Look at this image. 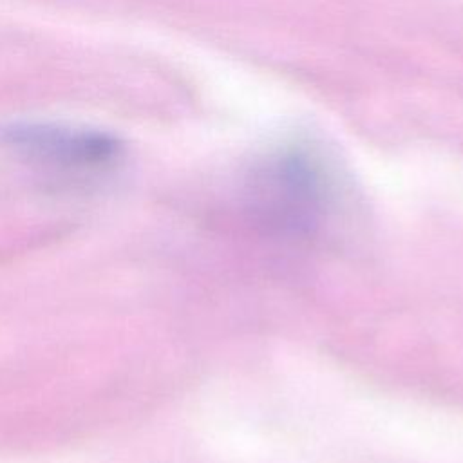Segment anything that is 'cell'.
<instances>
[{
  "label": "cell",
  "mask_w": 463,
  "mask_h": 463,
  "mask_svg": "<svg viewBox=\"0 0 463 463\" xmlns=\"http://www.w3.org/2000/svg\"><path fill=\"white\" fill-rule=\"evenodd\" d=\"M0 141L31 163L61 170H99L123 154L114 134L56 123H13L0 130Z\"/></svg>",
  "instance_id": "7a4b0ae2"
},
{
  "label": "cell",
  "mask_w": 463,
  "mask_h": 463,
  "mask_svg": "<svg viewBox=\"0 0 463 463\" xmlns=\"http://www.w3.org/2000/svg\"><path fill=\"white\" fill-rule=\"evenodd\" d=\"M255 228L273 237H306L320 221L324 186L317 165L300 150L269 156L251 172L244 192Z\"/></svg>",
  "instance_id": "6da1fadb"
}]
</instances>
